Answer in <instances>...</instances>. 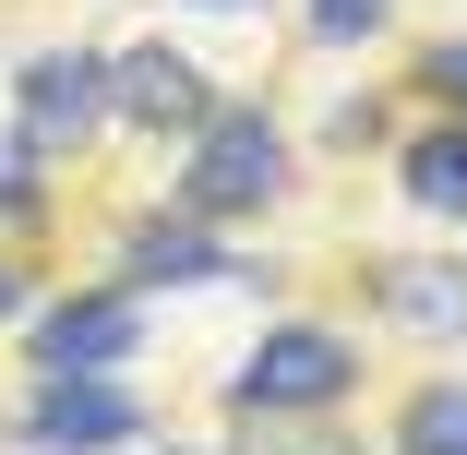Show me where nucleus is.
<instances>
[{"label":"nucleus","mask_w":467,"mask_h":455,"mask_svg":"<svg viewBox=\"0 0 467 455\" xmlns=\"http://www.w3.org/2000/svg\"><path fill=\"white\" fill-rule=\"evenodd\" d=\"M359 384V347L348 336H324V324H275L252 359H240V408L264 419V408H336Z\"/></svg>","instance_id":"1"},{"label":"nucleus","mask_w":467,"mask_h":455,"mask_svg":"<svg viewBox=\"0 0 467 455\" xmlns=\"http://www.w3.org/2000/svg\"><path fill=\"white\" fill-rule=\"evenodd\" d=\"M275 180H288V144H275L252 109H228V120H204L192 132V216H252V204H275Z\"/></svg>","instance_id":"2"},{"label":"nucleus","mask_w":467,"mask_h":455,"mask_svg":"<svg viewBox=\"0 0 467 455\" xmlns=\"http://www.w3.org/2000/svg\"><path fill=\"white\" fill-rule=\"evenodd\" d=\"M109 120V60H84V48H48V60H25V144L48 156V144H84Z\"/></svg>","instance_id":"3"},{"label":"nucleus","mask_w":467,"mask_h":455,"mask_svg":"<svg viewBox=\"0 0 467 455\" xmlns=\"http://www.w3.org/2000/svg\"><path fill=\"white\" fill-rule=\"evenodd\" d=\"M109 97L132 109V132H204V120H216V97H204V72L180 60V48H132V60L109 72Z\"/></svg>","instance_id":"4"},{"label":"nucleus","mask_w":467,"mask_h":455,"mask_svg":"<svg viewBox=\"0 0 467 455\" xmlns=\"http://www.w3.org/2000/svg\"><path fill=\"white\" fill-rule=\"evenodd\" d=\"M132 300H60L48 324H36V372L48 384H72V372H109V359H132Z\"/></svg>","instance_id":"5"},{"label":"nucleus","mask_w":467,"mask_h":455,"mask_svg":"<svg viewBox=\"0 0 467 455\" xmlns=\"http://www.w3.org/2000/svg\"><path fill=\"white\" fill-rule=\"evenodd\" d=\"M25 443L36 455H109V443H132V396H109V384H48L36 396V419H25Z\"/></svg>","instance_id":"6"},{"label":"nucleus","mask_w":467,"mask_h":455,"mask_svg":"<svg viewBox=\"0 0 467 455\" xmlns=\"http://www.w3.org/2000/svg\"><path fill=\"white\" fill-rule=\"evenodd\" d=\"M371 300H384L408 336H467V276H455V264H384Z\"/></svg>","instance_id":"7"},{"label":"nucleus","mask_w":467,"mask_h":455,"mask_svg":"<svg viewBox=\"0 0 467 455\" xmlns=\"http://www.w3.org/2000/svg\"><path fill=\"white\" fill-rule=\"evenodd\" d=\"M240 455H359L336 419H312V408H264L252 431H240Z\"/></svg>","instance_id":"8"},{"label":"nucleus","mask_w":467,"mask_h":455,"mask_svg":"<svg viewBox=\"0 0 467 455\" xmlns=\"http://www.w3.org/2000/svg\"><path fill=\"white\" fill-rule=\"evenodd\" d=\"M408 192H420L431 216H455V204H467V132H431V144L408 156Z\"/></svg>","instance_id":"9"},{"label":"nucleus","mask_w":467,"mask_h":455,"mask_svg":"<svg viewBox=\"0 0 467 455\" xmlns=\"http://www.w3.org/2000/svg\"><path fill=\"white\" fill-rule=\"evenodd\" d=\"M408 455H467V384H431L408 408Z\"/></svg>","instance_id":"10"},{"label":"nucleus","mask_w":467,"mask_h":455,"mask_svg":"<svg viewBox=\"0 0 467 455\" xmlns=\"http://www.w3.org/2000/svg\"><path fill=\"white\" fill-rule=\"evenodd\" d=\"M132 276H216V252H204L192 228H168V216H156V228L132 240Z\"/></svg>","instance_id":"11"},{"label":"nucleus","mask_w":467,"mask_h":455,"mask_svg":"<svg viewBox=\"0 0 467 455\" xmlns=\"http://www.w3.org/2000/svg\"><path fill=\"white\" fill-rule=\"evenodd\" d=\"M0 216H36V144H25V120L0 132Z\"/></svg>","instance_id":"12"},{"label":"nucleus","mask_w":467,"mask_h":455,"mask_svg":"<svg viewBox=\"0 0 467 455\" xmlns=\"http://www.w3.org/2000/svg\"><path fill=\"white\" fill-rule=\"evenodd\" d=\"M371 25H384V0H312V36L324 48H359Z\"/></svg>","instance_id":"13"},{"label":"nucleus","mask_w":467,"mask_h":455,"mask_svg":"<svg viewBox=\"0 0 467 455\" xmlns=\"http://www.w3.org/2000/svg\"><path fill=\"white\" fill-rule=\"evenodd\" d=\"M431 84H443V97L467 109V36H455V48H431Z\"/></svg>","instance_id":"14"},{"label":"nucleus","mask_w":467,"mask_h":455,"mask_svg":"<svg viewBox=\"0 0 467 455\" xmlns=\"http://www.w3.org/2000/svg\"><path fill=\"white\" fill-rule=\"evenodd\" d=\"M13 300H25V276H13V264H0V312H13Z\"/></svg>","instance_id":"15"}]
</instances>
